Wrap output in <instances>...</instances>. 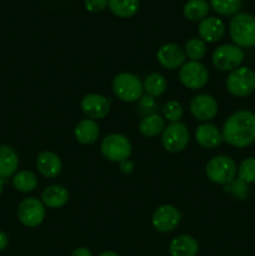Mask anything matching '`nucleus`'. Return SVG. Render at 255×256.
<instances>
[{
  "mask_svg": "<svg viewBox=\"0 0 255 256\" xmlns=\"http://www.w3.org/2000/svg\"><path fill=\"white\" fill-rule=\"evenodd\" d=\"M168 82L166 79L162 76L159 72H152L145 78L144 82H142V88H144L145 92L152 98H158L162 95L166 90Z\"/></svg>",
  "mask_w": 255,
  "mask_h": 256,
  "instance_id": "26",
  "label": "nucleus"
},
{
  "mask_svg": "<svg viewBox=\"0 0 255 256\" xmlns=\"http://www.w3.org/2000/svg\"><path fill=\"white\" fill-rule=\"evenodd\" d=\"M210 4L215 12L229 16V15H236V12L242 9V0H210Z\"/></svg>",
  "mask_w": 255,
  "mask_h": 256,
  "instance_id": "28",
  "label": "nucleus"
},
{
  "mask_svg": "<svg viewBox=\"0 0 255 256\" xmlns=\"http://www.w3.org/2000/svg\"><path fill=\"white\" fill-rule=\"evenodd\" d=\"M162 114H164V119H166L170 122H178L182 118L184 110H182V104L176 100H169L165 102L164 108H162Z\"/></svg>",
  "mask_w": 255,
  "mask_h": 256,
  "instance_id": "30",
  "label": "nucleus"
},
{
  "mask_svg": "<svg viewBox=\"0 0 255 256\" xmlns=\"http://www.w3.org/2000/svg\"><path fill=\"white\" fill-rule=\"evenodd\" d=\"M98 256H120V255L118 254V252H102V254L98 255Z\"/></svg>",
  "mask_w": 255,
  "mask_h": 256,
  "instance_id": "37",
  "label": "nucleus"
},
{
  "mask_svg": "<svg viewBox=\"0 0 255 256\" xmlns=\"http://www.w3.org/2000/svg\"><path fill=\"white\" fill-rule=\"evenodd\" d=\"M19 166V156L9 145H0V179L14 176Z\"/></svg>",
  "mask_w": 255,
  "mask_h": 256,
  "instance_id": "20",
  "label": "nucleus"
},
{
  "mask_svg": "<svg viewBox=\"0 0 255 256\" xmlns=\"http://www.w3.org/2000/svg\"><path fill=\"white\" fill-rule=\"evenodd\" d=\"M200 39L205 42H216L225 32V24L216 16H206L199 22L198 26Z\"/></svg>",
  "mask_w": 255,
  "mask_h": 256,
  "instance_id": "15",
  "label": "nucleus"
},
{
  "mask_svg": "<svg viewBox=\"0 0 255 256\" xmlns=\"http://www.w3.org/2000/svg\"><path fill=\"white\" fill-rule=\"evenodd\" d=\"M38 172L48 179H54L59 176L62 170V159L52 152H42L36 158Z\"/></svg>",
  "mask_w": 255,
  "mask_h": 256,
  "instance_id": "16",
  "label": "nucleus"
},
{
  "mask_svg": "<svg viewBox=\"0 0 255 256\" xmlns=\"http://www.w3.org/2000/svg\"><path fill=\"white\" fill-rule=\"evenodd\" d=\"M72 256H92V254L86 248H78V249H75L72 252Z\"/></svg>",
  "mask_w": 255,
  "mask_h": 256,
  "instance_id": "35",
  "label": "nucleus"
},
{
  "mask_svg": "<svg viewBox=\"0 0 255 256\" xmlns=\"http://www.w3.org/2000/svg\"><path fill=\"white\" fill-rule=\"evenodd\" d=\"M230 38L239 48H252L255 45V18L248 12L234 15L229 24Z\"/></svg>",
  "mask_w": 255,
  "mask_h": 256,
  "instance_id": "2",
  "label": "nucleus"
},
{
  "mask_svg": "<svg viewBox=\"0 0 255 256\" xmlns=\"http://www.w3.org/2000/svg\"><path fill=\"white\" fill-rule=\"evenodd\" d=\"M212 65L220 72H232L242 65L244 52L235 44H224L218 46L212 52Z\"/></svg>",
  "mask_w": 255,
  "mask_h": 256,
  "instance_id": "7",
  "label": "nucleus"
},
{
  "mask_svg": "<svg viewBox=\"0 0 255 256\" xmlns=\"http://www.w3.org/2000/svg\"><path fill=\"white\" fill-rule=\"evenodd\" d=\"M185 58L186 55H185L184 49L174 42L164 44L156 52L158 62L168 70L182 68L185 64Z\"/></svg>",
  "mask_w": 255,
  "mask_h": 256,
  "instance_id": "14",
  "label": "nucleus"
},
{
  "mask_svg": "<svg viewBox=\"0 0 255 256\" xmlns=\"http://www.w3.org/2000/svg\"><path fill=\"white\" fill-rule=\"evenodd\" d=\"M12 185L20 192H32L38 186V176L30 170H20L12 176Z\"/></svg>",
  "mask_w": 255,
  "mask_h": 256,
  "instance_id": "25",
  "label": "nucleus"
},
{
  "mask_svg": "<svg viewBox=\"0 0 255 256\" xmlns=\"http://www.w3.org/2000/svg\"><path fill=\"white\" fill-rule=\"evenodd\" d=\"M222 140L234 148L250 146L255 142V114L239 110L230 115L222 125Z\"/></svg>",
  "mask_w": 255,
  "mask_h": 256,
  "instance_id": "1",
  "label": "nucleus"
},
{
  "mask_svg": "<svg viewBox=\"0 0 255 256\" xmlns=\"http://www.w3.org/2000/svg\"><path fill=\"white\" fill-rule=\"evenodd\" d=\"M179 79L185 88L198 90L204 88L209 82V72L200 62H188L180 68Z\"/></svg>",
  "mask_w": 255,
  "mask_h": 256,
  "instance_id": "9",
  "label": "nucleus"
},
{
  "mask_svg": "<svg viewBox=\"0 0 255 256\" xmlns=\"http://www.w3.org/2000/svg\"><path fill=\"white\" fill-rule=\"evenodd\" d=\"M75 139L82 145L94 144L100 135V128L98 122L92 119H82L75 125Z\"/></svg>",
  "mask_w": 255,
  "mask_h": 256,
  "instance_id": "18",
  "label": "nucleus"
},
{
  "mask_svg": "<svg viewBox=\"0 0 255 256\" xmlns=\"http://www.w3.org/2000/svg\"><path fill=\"white\" fill-rule=\"evenodd\" d=\"M238 178L246 184L255 182V158L250 156L242 160L238 168Z\"/></svg>",
  "mask_w": 255,
  "mask_h": 256,
  "instance_id": "29",
  "label": "nucleus"
},
{
  "mask_svg": "<svg viewBox=\"0 0 255 256\" xmlns=\"http://www.w3.org/2000/svg\"><path fill=\"white\" fill-rule=\"evenodd\" d=\"M2 179H0V195H2Z\"/></svg>",
  "mask_w": 255,
  "mask_h": 256,
  "instance_id": "38",
  "label": "nucleus"
},
{
  "mask_svg": "<svg viewBox=\"0 0 255 256\" xmlns=\"http://www.w3.org/2000/svg\"><path fill=\"white\" fill-rule=\"evenodd\" d=\"M165 129V119L158 114L145 115L139 122V132L146 138H154L162 134Z\"/></svg>",
  "mask_w": 255,
  "mask_h": 256,
  "instance_id": "22",
  "label": "nucleus"
},
{
  "mask_svg": "<svg viewBox=\"0 0 255 256\" xmlns=\"http://www.w3.org/2000/svg\"><path fill=\"white\" fill-rule=\"evenodd\" d=\"M205 174L208 179L218 185H228L238 175L236 162L226 155H218L206 162Z\"/></svg>",
  "mask_w": 255,
  "mask_h": 256,
  "instance_id": "3",
  "label": "nucleus"
},
{
  "mask_svg": "<svg viewBox=\"0 0 255 256\" xmlns=\"http://www.w3.org/2000/svg\"><path fill=\"white\" fill-rule=\"evenodd\" d=\"M110 12L119 18H132L139 12V0H108Z\"/></svg>",
  "mask_w": 255,
  "mask_h": 256,
  "instance_id": "23",
  "label": "nucleus"
},
{
  "mask_svg": "<svg viewBox=\"0 0 255 256\" xmlns=\"http://www.w3.org/2000/svg\"><path fill=\"white\" fill-rule=\"evenodd\" d=\"M119 169L120 172H124V174L126 175L132 174V172H134V162H132L130 159L124 160V162H119Z\"/></svg>",
  "mask_w": 255,
  "mask_h": 256,
  "instance_id": "34",
  "label": "nucleus"
},
{
  "mask_svg": "<svg viewBox=\"0 0 255 256\" xmlns=\"http://www.w3.org/2000/svg\"><path fill=\"white\" fill-rule=\"evenodd\" d=\"M112 92L115 96L124 102H139L142 96V82L132 72H120L112 80Z\"/></svg>",
  "mask_w": 255,
  "mask_h": 256,
  "instance_id": "4",
  "label": "nucleus"
},
{
  "mask_svg": "<svg viewBox=\"0 0 255 256\" xmlns=\"http://www.w3.org/2000/svg\"><path fill=\"white\" fill-rule=\"evenodd\" d=\"M195 139L202 148L214 149L222 144V134L214 124L205 122V124L198 126L196 132H195Z\"/></svg>",
  "mask_w": 255,
  "mask_h": 256,
  "instance_id": "17",
  "label": "nucleus"
},
{
  "mask_svg": "<svg viewBox=\"0 0 255 256\" xmlns=\"http://www.w3.org/2000/svg\"><path fill=\"white\" fill-rule=\"evenodd\" d=\"M199 252V244L190 235H179L170 242L169 252L172 256H195Z\"/></svg>",
  "mask_w": 255,
  "mask_h": 256,
  "instance_id": "19",
  "label": "nucleus"
},
{
  "mask_svg": "<svg viewBox=\"0 0 255 256\" xmlns=\"http://www.w3.org/2000/svg\"><path fill=\"white\" fill-rule=\"evenodd\" d=\"M69 200V192L62 185H50L42 192V204L50 209H60Z\"/></svg>",
  "mask_w": 255,
  "mask_h": 256,
  "instance_id": "21",
  "label": "nucleus"
},
{
  "mask_svg": "<svg viewBox=\"0 0 255 256\" xmlns=\"http://www.w3.org/2000/svg\"><path fill=\"white\" fill-rule=\"evenodd\" d=\"M8 245H9V238L4 232H0V252L6 249Z\"/></svg>",
  "mask_w": 255,
  "mask_h": 256,
  "instance_id": "36",
  "label": "nucleus"
},
{
  "mask_svg": "<svg viewBox=\"0 0 255 256\" xmlns=\"http://www.w3.org/2000/svg\"><path fill=\"white\" fill-rule=\"evenodd\" d=\"M182 222V214L174 205L165 204L158 208L152 218V224L159 232H170Z\"/></svg>",
  "mask_w": 255,
  "mask_h": 256,
  "instance_id": "11",
  "label": "nucleus"
},
{
  "mask_svg": "<svg viewBox=\"0 0 255 256\" xmlns=\"http://www.w3.org/2000/svg\"><path fill=\"white\" fill-rule=\"evenodd\" d=\"M190 140V132L186 125L182 122H170L165 126L162 135V144L166 152H180L188 146Z\"/></svg>",
  "mask_w": 255,
  "mask_h": 256,
  "instance_id": "8",
  "label": "nucleus"
},
{
  "mask_svg": "<svg viewBox=\"0 0 255 256\" xmlns=\"http://www.w3.org/2000/svg\"><path fill=\"white\" fill-rule=\"evenodd\" d=\"M182 12L190 22H202L209 14V4L206 0H189L185 2Z\"/></svg>",
  "mask_w": 255,
  "mask_h": 256,
  "instance_id": "24",
  "label": "nucleus"
},
{
  "mask_svg": "<svg viewBox=\"0 0 255 256\" xmlns=\"http://www.w3.org/2000/svg\"><path fill=\"white\" fill-rule=\"evenodd\" d=\"M139 109L145 115L154 114V110L156 109V102H155L154 98L148 94L142 95L139 99Z\"/></svg>",
  "mask_w": 255,
  "mask_h": 256,
  "instance_id": "32",
  "label": "nucleus"
},
{
  "mask_svg": "<svg viewBox=\"0 0 255 256\" xmlns=\"http://www.w3.org/2000/svg\"><path fill=\"white\" fill-rule=\"evenodd\" d=\"M184 52L192 62H199L206 54V44H205L204 40L192 38L185 44Z\"/></svg>",
  "mask_w": 255,
  "mask_h": 256,
  "instance_id": "27",
  "label": "nucleus"
},
{
  "mask_svg": "<svg viewBox=\"0 0 255 256\" xmlns=\"http://www.w3.org/2000/svg\"><path fill=\"white\" fill-rule=\"evenodd\" d=\"M112 100L102 94H88L82 99V110L88 119H102L110 110Z\"/></svg>",
  "mask_w": 255,
  "mask_h": 256,
  "instance_id": "13",
  "label": "nucleus"
},
{
  "mask_svg": "<svg viewBox=\"0 0 255 256\" xmlns=\"http://www.w3.org/2000/svg\"><path fill=\"white\" fill-rule=\"evenodd\" d=\"M225 192H230L232 195H234L235 198L240 200L246 199L248 194H249V188H248L246 182H244L242 180H240L239 178L238 179L232 180L230 184L225 185L224 186Z\"/></svg>",
  "mask_w": 255,
  "mask_h": 256,
  "instance_id": "31",
  "label": "nucleus"
},
{
  "mask_svg": "<svg viewBox=\"0 0 255 256\" xmlns=\"http://www.w3.org/2000/svg\"><path fill=\"white\" fill-rule=\"evenodd\" d=\"M190 112L192 116L200 122H209L218 114V102L212 95L199 94L190 102Z\"/></svg>",
  "mask_w": 255,
  "mask_h": 256,
  "instance_id": "12",
  "label": "nucleus"
},
{
  "mask_svg": "<svg viewBox=\"0 0 255 256\" xmlns=\"http://www.w3.org/2000/svg\"><path fill=\"white\" fill-rule=\"evenodd\" d=\"M84 6L90 12H102L108 6V0H84Z\"/></svg>",
  "mask_w": 255,
  "mask_h": 256,
  "instance_id": "33",
  "label": "nucleus"
},
{
  "mask_svg": "<svg viewBox=\"0 0 255 256\" xmlns=\"http://www.w3.org/2000/svg\"><path fill=\"white\" fill-rule=\"evenodd\" d=\"M100 149L102 156L112 162H122L129 159L132 152L130 140L125 135L116 134V132L106 135L102 139Z\"/></svg>",
  "mask_w": 255,
  "mask_h": 256,
  "instance_id": "5",
  "label": "nucleus"
},
{
  "mask_svg": "<svg viewBox=\"0 0 255 256\" xmlns=\"http://www.w3.org/2000/svg\"><path fill=\"white\" fill-rule=\"evenodd\" d=\"M226 89L232 96H248L255 90V72L248 66L232 70L226 78Z\"/></svg>",
  "mask_w": 255,
  "mask_h": 256,
  "instance_id": "6",
  "label": "nucleus"
},
{
  "mask_svg": "<svg viewBox=\"0 0 255 256\" xmlns=\"http://www.w3.org/2000/svg\"><path fill=\"white\" fill-rule=\"evenodd\" d=\"M18 218L24 226H39L45 219V205L36 198H26L18 206Z\"/></svg>",
  "mask_w": 255,
  "mask_h": 256,
  "instance_id": "10",
  "label": "nucleus"
}]
</instances>
